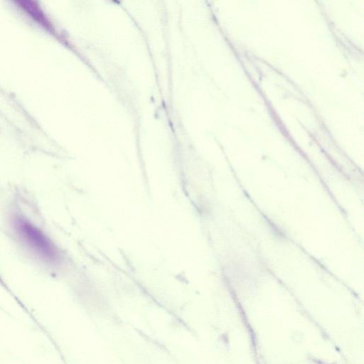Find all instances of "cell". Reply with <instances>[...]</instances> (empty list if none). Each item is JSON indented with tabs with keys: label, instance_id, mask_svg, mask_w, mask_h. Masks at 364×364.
<instances>
[{
	"label": "cell",
	"instance_id": "1",
	"mask_svg": "<svg viewBox=\"0 0 364 364\" xmlns=\"http://www.w3.org/2000/svg\"><path fill=\"white\" fill-rule=\"evenodd\" d=\"M11 235L30 257L46 267H58L63 257L53 240L26 215L13 212L9 218Z\"/></svg>",
	"mask_w": 364,
	"mask_h": 364
},
{
	"label": "cell",
	"instance_id": "2",
	"mask_svg": "<svg viewBox=\"0 0 364 364\" xmlns=\"http://www.w3.org/2000/svg\"><path fill=\"white\" fill-rule=\"evenodd\" d=\"M18 6L23 9L26 13L29 14L36 21L45 25L46 27H48V22L46 17L44 16L42 11L39 8L37 3L35 1H16Z\"/></svg>",
	"mask_w": 364,
	"mask_h": 364
},
{
	"label": "cell",
	"instance_id": "3",
	"mask_svg": "<svg viewBox=\"0 0 364 364\" xmlns=\"http://www.w3.org/2000/svg\"><path fill=\"white\" fill-rule=\"evenodd\" d=\"M0 281H1V277H0Z\"/></svg>",
	"mask_w": 364,
	"mask_h": 364
}]
</instances>
